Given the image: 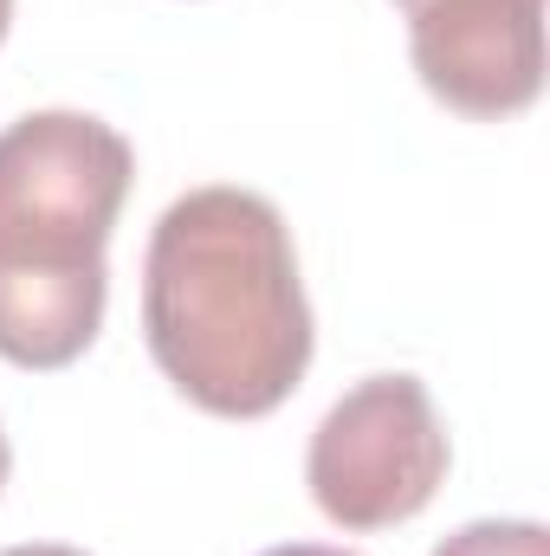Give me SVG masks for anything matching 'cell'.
<instances>
[{
    "label": "cell",
    "instance_id": "obj_5",
    "mask_svg": "<svg viewBox=\"0 0 550 556\" xmlns=\"http://www.w3.org/2000/svg\"><path fill=\"white\" fill-rule=\"evenodd\" d=\"M434 556H550V531L532 518H479L460 525Z\"/></svg>",
    "mask_w": 550,
    "mask_h": 556
},
{
    "label": "cell",
    "instance_id": "obj_3",
    "mask_svg": "<svg viewBox=\"0 0 550 556\" xmlns=\"http://www.w3.org/2000/svg\"><path fill=\"white\" fill-rule=\"evenodd\" d=\"M453 466L434 395L414 376H363L317 420L304 485L337 531H396L421 518Z\"/></svg>",
    "mask_w": 550,
    "mask_h": 556
},
{
    "label": "cell",
    "instance_id": "obj_4",
    "mask_svg": "<svg viewBox=\"0 0 550 556\" xmlns=\"http://www.w3.org/2000/svg\"><path fill=\"white\" fill-rule=\"evenodd\" d=\"M409 59L447 111L473 124L518 117L545 91V0H421Z\"/></svg>",
    "mask_w": 550,
    "mask_h": 556
},
{
    "label": "cell",
    "instance_id": "obj_2",
    "mask_svg": "<svg viewBox=\"0 0 550 556\" xmlns=\"http://www.w3.org/2000/svg\"><path fill=\"white\" fill-rule=\"evenodd\" d=\"M137 155L91 111H33L0 130V356L65 369L104 324V247Z\"/></svg>",
    "mask_w": 550,
    "mask_h": 556
},
{
    "label": "cell",
    "instance_id": "obj_7",
    "mask_svg": "<svg viewBox=\"0 0 550 556\" xmlns=\"http://www.w3.org/2000/svg\"><path fill=\"white\" fill-rule=\"evenodd\" d=\"M0 556H85V551H72V544H20V551H0Z\"/></svg>",
    "mask_w": 550,
    "mask_h": 556
},
{
    "label": "cell",
    "instance_id": "obj_9",
    "mask_svg": "<svg viewBox=\"0 0 550 556\" xmlns=\"http://www.w3.org/2000/svg\"><path fill=\"white\" fill-rule=\"evenodd\" d=\"M7 26H13V0H0V39H7Z\"/></svg>",
    "mask_w": 550,
    "mask_h": 556
},
{
    "label": "cell",
    "instance_id": "obj_6",
    "mask_svg": "<svg viewBox=\"0 0 550 556\" xmlns=\"http://www.w3.org/2000/svg\"><path fill=\"white\" fill-rule=\"evenodd\" d=\"M266 556H357V551H330V544H278Z\"/></svg>",
    "mask_w": 550,
    "mask_h": 556
},
{
    "label": "cell",
    "instance_id": "obj_8",
    "mask_svg": "<svg viewBox=\"0 0 550 556\" xmlns=\"http://www.w3.org/2000/svg\"><path fill=\"white\" fill-rule=\"evenodd\" d=\"M7 472H13V446H7V427H0V485H7Z\"/></svg>",
    "mask_w": 550,
    "mask_h": 556
},
{
    "label": "cell",
    "instance_id": "obj_1",
    "mask_svg": "<svg viewBox=\"0 0 550 556\" xmlns=\"http://www.w3.org/2000/svg\"><path fill=\"white\" fill-rule=\"evenodd\" d=\"M142 337L155 369L221 420H260L311 369V304L291 227L253 188H188L142 253Z\"/></svg>",
    "mask_w": 550,
    "mask_h": 556
},
{
    "label": "cell",
    "instance_id": "obj_10",
    "mask_svg": "<svg viewBox=\"0 0 550 556\" xmlns=\"http://www.w3.org/2000/svg\"><path fill=\"white\" fill-rule=\"evenodd\" d=\"M396 7H402V13H414V7H421V0H396Z\"/></svg>",
    "mask_w": 550,
    "mask_h": 556
}]
</instances>
